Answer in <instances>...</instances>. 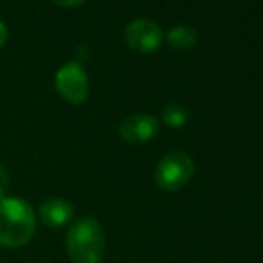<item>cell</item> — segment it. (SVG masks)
I'll use <instances>...</instances> for the list:
<instances>
[{"mask_svg":"<svg viewBox=\"0 0 263 263\" xmlns=\"http://www.w3.org/2000/svg\"><path fill=\"white\" fill-rule=\"evenodd\" d=\"M36 217L31 204L16 197L0 199V246L22 247L34 235Z\"/></svg>","mask_w":263,"mask_h":263,"instance_id":"1","label":"cell"},{"mask_svg":"<svg viewBox=\"0 0 263 263\" xmlns=\"http://www.w3.org/2000/svg\"><path fill=\"white\" fill-rule=\"evenodd\" d=\"M66 251L73 263H101L104 256V231L93 217L76 220L66 233Z\"/></svg>","mask_w":263,"mask_h":263,"instance_id":"2","label":"cell"},{"mask_svg":"<svg viewBox=\"0 0 263 263\" xmlns=\"http://www.w3.org/2000/svg\"><path fill=\"white\" fill-rule=\"evenodd\" d=\"M195 163L184 151H172L165 154L156 166V184L165 192H177L192 179Z\"/></svg>","mask_w":263,"mask_h":263,"instance_id":"3","label":"cell"},{"mask_svg":"<svg viewBox=\"0 0 263 263\" xmlns=\"http://www.w3.org/2000/svg\"><path fill=\"white\" fill-rule=\"evenodd\" d=\"M125 43L138 54H153L161 47L163 31L149 18H136L125 27Z\"/></svg>","mask_w":263,"mask_h":263,"instance_id":"4","label":"cell"},{"mask_svg":"<svg viewBox=\"0 0 263 263\" xmlns=\"http://www.w3.org/2000/svg\"><path fill=\"white\" fill-rule=\"evenodd\" d=\"M55 88L70 104H81L88 95V76L79 63H66L55 73Z\"/></svg>","mask_w":263,"mask_h":263,"instance_id":"5","label":"cell"},{"mask_svg":"<svg viewBox=\"0 0 263 263\" xmlns=\"http://www.w3.org/2000/svg\"><path fill=\"white\" fill-rule=\"evenodd\" d=\"M159 131V122L153 115L135 113L122 120L118 135L127 143H145L153 140Z\"/></svg>","mask_w":263,"mask_h":263,"instance_id":"6","label":"cell"},{"mask_svg":"<svg viewBox=\"0 0 263 263\" xmlns=\"http://www.w3.org/2000/svg\"><path fill=\"white\" fill-rule=\"evenodd\" d=\"M73 213H76V210L68 201L50 199V201L43 202L40 208V220L49 228H63V226L72 222Z\"/></svg>","mask_w":263,"mask_h":263,"instance_id":"7","label":"cell"},{"mask_svg":"<svg viewBox=\"0 0 263 263\" xmlns=\"http://www.w3.org/2000/svg\"><path fill=\"white\" fill-rule=\"evenodd\" d=\"M166 40L168 43L177 50H186V49H192V47L197 45V40H199V34L195 29L188 27V25H176L168 31L166 34Z\"/></svg>","mask_w":263,"mask_h":263,"instance_id":"8","label":"cell"},{"mask_svg":"<svg viewBox=\"0 0 263 263\" xmlns=\"http://www.w3.org/2000/svg\"><path fill=\"white\" fill-rule=\"evenodd\" d=\"M163 124L168 125L172 129H179V127H184L188 122V111L184 106L181 104H170L163 109Z\"/></svg>","mask_w":263,"mask_h":263,"instance_id":"9","label":"cell"},{"mask_svg":"<svg viewBox=\"0 0 263 263\" xmlns=\"http://www.w3.org/2000/svg\"><path fill=\"white\" fill-rule=\"evenodd\" d=\"M7 190H9V174H7V170L0 165V199H4V195H6Z\"/></svg>","mask_w":263,"mask_h":263,"instance_id":"10","label":"cell"},{"mask_svg":"<svg viewBox=\"0 0 263 263\" xmlns=\"http://www.w3.org/2000/svg\"><path fill=\"white\" fill-rule=\"evenodd\" d=\"M55 4H59V6H66V7H72V6H79V4H83L84 0H54Z\"/></svg>","mask_w":263,"mask_h":263,"instance_id":"11","label":"cell"},{"mask_svg":"<svg viewBox=\"0 0 263 263\" xmlns=\"http://www.w3.org/2000/svg\"><path fill=\"white\" fill-rule=\"evenodd\" d=\"M6 40H7V27H6V24L0 20V47L6 43Z\"/></svg>","mask_w":263,"mask_h":263,"instance_id":"12","label":"cell"}]
</instances>
